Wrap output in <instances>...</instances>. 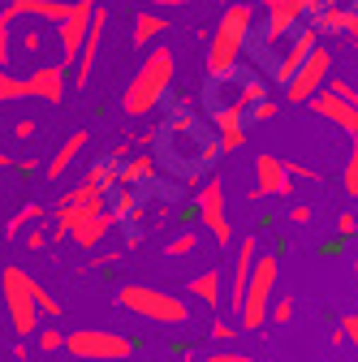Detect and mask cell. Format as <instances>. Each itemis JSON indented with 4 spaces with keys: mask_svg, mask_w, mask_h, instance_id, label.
I'll return each instance as SVG.
<instances>
[{
    "mask_svg": "<svg viewBox=\"0 0 358 362\" xmlns=\"http://www.w3.org/2000/svg\"><path fill=\"white\" fill-rule=\"evenodd\" d=\"M289 315H294V302H289V298L272 302V324H289Z\"/></svg>",
    "mask_w": 358,
    "mask_h": 362,
    "instance_id": "32",
    "label": "cell"
},
{
    "mask_svg": "<svg viewBox=\"0 0 358 362\" xmlns=\"http://www.w3.org/2000/svg\"><path fill=\"white\" fill-rule=\"evenodd\" d=\"M13 164H18V160H13L9 151H0V168H13Z\"/></svg>",
    "mask_w": 358,
    "mask_h": 362,
    "instance_id": "42",
    "label": "cell"
},
{
    "mask_svg": "<svg viewBox=\"0 0 358 362\" xmlns=\"http://www.w3.org/2000/svg\"><path fill=\"white\" fill-rule=\"evenodd\" d=\"M341 332H345V341L358 349V315H345V320H341Z\"/></svg>",
    "mask_w": 358,
    "mask_h": 362,
    "instance_id": "33",
    "label": "cell"
},
{
    "mask_svg": "<svg viewBox=\"0 0 358 362\" xmlns=\"http://www.w3.org/2000/svg\"><path fill=\"white\" fill-rule=\"evenodd\" d=\"M328 74H333V52L320 43V48L302 61V69L285 82V100H289V104H311V100H316L320 90L328 86Z\"/></svg>",
    "mask_w": 358,
    "mask_h": 362,
    "instance_id": "7",
    "label": "cell"
},
{
    "mask_svg": "<svg viewBox=\"0 0 358 362\" xmlns=\"http://www.w3.org/2000/svg\"><path fill=\"white\" fill-rule=\"evenodd\" d=\"M0 320H5V293H0Z\"/></svg>",
    "mask_w": 358,
    "mask_h": 362,
    "instance_id": "43",
    "label": "cell"
},
{
    "mask_svg": "<svg viewBox=\"0 0 358 362\" xmlns=\"http://www.w3.org/2000/svg\"><path fill=\"white\" fill-rule=\"evenodd\" d=\"M333 90H337V95H341V100H350V104L358 108V86H350L345 78H333Z\"/></svg>",
    "mask_w": 358,
    "mask_h": 362,
    "instance_id": "31",
    "label": "cell"
},
{
    "mask_svg": "<svg viewBox=\"0 0 358 362\" xmlns=\"http://www.w3.org/2000/svg\"><path fill=\"white\" fill-rule=\"evenodd\" d=\"M289 173H294V181H298V177H302V181H320V173L306 168V164H289Z\"/></svg>",
    "mask_w": 358,
    "mask_h": 362,
    "instance_id": "35",
    "label": "cell"
},
{
    "mask_svg": "<svg viewBox=\"0 0 358 362\" xmlns=\"http://www.w3.org/2000/svg\"><path fill=\"white\" fill-rule=\"evenodd\" d=\"M96 5H100V0H74V13L57 26V30H61V52H65V65H78V52H82L86 30H91Z\"/></svg>",
    "mask_w": 358,
    "mask_h": 362,
    "instance_id": "12",
    "label": "cell"
},
{
    "mask_svg": "<svg viewBox=\"0 0 358 362\" xmlns=\"http://www.w3.org/2000/svg\"><path fill=\"white\" fill-rule=\"evenodd\" d=\"M320 39H324V30H320V26H298V30H294V43H289V48L277 57V65H272V82H281V86H285V82L302 69V61L320 48Z\"/></svg>",
    "mask_w": 358,
    "mask_h": 362,
    "instance_id": "10",
    "label": "cell"
},
{
    "mask_svg": "<svg viewBox=\"0 0 358 362\" xmlns=\"http://www.w3.org/2000/svg\"><path fill=\"white\" fill-rule=\"evenodd\" d=\"M255 177H259L255 181V194L259 199H285V194H294V173L277 156H259L255 160Z\"/></svg>",
    "mask_w": 358,
    "mask_h": 362,
    "instance_id": "14",
    "label": "cell"
},
{
    "mask_svg": "<svg viewBox=\"0 0 358 362\" xmlns=\"http://www.w3.org/2000/svg\"><path fill=\"white\" fill-rule=\"evenodd\" d=\"M104 30H108V9H104V5H96L91 30H86V39H82V52H78V65H74V86H78V90H86V86H91V65H96V57H100Z\"/></svg>",
    "mask_w": 358,
    "mask_h": 362,
    "instance_id": "15",
    "label": "cell"
},
{
    "mask_svg": "<svg viewBox=\"0 0 358 362\" xmlns=\"http://www.w3.org/2000/svg\"><path fill=\"white\" fill-rule=\"evenodd\" d=\"M246 112H250V108H246L238 95L212 112V125H216V147H220V151H238V147H246Z\"/></svg>",
    "mask_w": 358,
    "mask_h": 362,
    "instance_id": "11",
    "label": "cell"
},
{
    "mask_svg": "<svg viewBox=\"0 0 358 362\" xmlns=\"http://www.w3.org/2000/svg\"><path fill=\"white\" fill-rule=\"evenodd\" d=\"M129 341L117 337V332H100V328H78L65 337V354L69 358H96V362H117V358H129Z\"/></svg>",
    "mask_w": 358,
    "mask_h": 362,
    "instance_id": "8",
    "label": "cell"
},
{
    "mask_svg": "<svg viewBox=\"0 0 358 362\" xmlns=\"http://www.w3.org/2000/svg\"><path fill=\"white\" fill-rule=\"evenodd\" d=\"M358 233V216L354 211H341L337 216V238H354Z\"/></svg>",
    "mask_w": 358,
    "mask_h": 362,
    "instance_id": "28",
    "label": "cell"
},
{
    "mask_svg": "<svg viewBox=\"0 0 358 362\" xmlns=\"http://www.w3.org/2000/svg\"><path fill=\"white\" fill-rule=\"evenodd\" d=\"M289 220H294V224H311V207H306V203H298V207L289 211Z\"/></svg>",
    "mask_w": 358,
    "mask_h": 362,
    "instance_id": "40",
    "label": "cell"
},
{
    "mask_svg": "<svg viewBox=\"0 0 358 362\" xmlns=\"http://www.w3.org/2000/svg\"><path fill=\"white\" fill-rule=\"evenodd\" d=\"M277 276H281V263L277 255H259L255 272H250V285H246V298L238 306L242 315V328H263L267 320H272V293H277Z\"/></svg>",
    "mask_w": 358,
    "mask_h": 362,
    "instance_id": "5",
    "label": "cell"
},
{
    "mask_svg": "<svg viewBox=\"0 0 358 362\" xmlns=\"http://www.w3.org/2000/svg\"><path fill=\"white\" fill-rule=\"evenodd\" d=\"M207 362H250L246 354H229V349H220V354H207Z\"/></svg>",
    "mask_w": 358,
    "mask_h": 362,
    "instance_id": "36",
    "label": "cell"
},
{
    "mask_svg": "<svg viewBox=\"0 0 358 362\" xmlns=\"http://www.w3.org/2000/svg\"><path fill=\"white\" fill-rule=\"evenodd\" d=\"M190 250H199V233H177L173 242H164V255H168V259H182V255H190Z\"/></svg>",
    "mask_w": 358,
    "mask_h": 362,
    "instance_id": "24",
    "label": "cell"
},
{
    "mask_svg": "<svg viewBox=\"0 0 358 362\" xmlns=\"http://www.w3.org/2000/svg\"><path fill=\"white\" fill-rule=\"evenodd\" d=\"M190 298L195 302H203V306H220V293H225V289H220V272L216 267H207V272H199V276H190Z\"/></svg>",
    "mask_w": 358,
    "mask_h": 362,
    "instance_id": "20",
    "label": "cell"
},
{
    "mask_svg": "<svg viewBox=\"0 0 358 362\" xmlns=\"http://www.w3.org/2000/svg\"><path fill=\"white\" fill-rule=\"evenodd\" d=\"M151 173H156V160L151 156H134V160H125L117 168V181H121V186H134V181H147Z\"/></svg>",
    "mask_w": 358,
    "mask_h": 362,
    "instance_id": "22",
    "label": "cell"
},
{
    "mask_svg": "<svg viewBox=\"0 0 358 362\" xmlns=\"http://www.w3.org/2000/svg\"><path fill=\"white\" fill-rule=\"evenodd\" d=\"M168 30V18H160V13H151V9H139L134 13V30H129V43L134 48H147L151 39H160Z\"/></svg>",
    "mask_w": 358,
    "mask_h": 362,
    "instance_id": "18",
    "label": "cell"
},
{
    "mask_svg": "<svg viewBox=\"0 0 358 362\" xmlns=\"http://www.w3.org/2000/svg\"><path fill=\"white\" fill-rule=\"evenodd\" d=\"M328 5H345V0H306V18H316V13L328 9Z\"/></svg>",
    "mask_w": 358,
    "mask_h": 362,
    "instance_id": "38",
    "label": "cell"
},
{
    "mask_svg": "<svg viewBox=\"0 0 358 362\" xmlns=\"http://www.w3.org/2000/svg\"><path fill=\"white\" fill-rule=\"evenodd\" d=\"M354 272H358V255H354Z\"/></svg>",
    "mask_w": 358,
    "mask_h": 362,
    "instance_id": "44",
    "label": "cell"
},
{
    "mask_svg": "<svg viewBox=\"0 0 358 362\" xmlns=\"http://www.w3.org/2000/svg\"><path fill=\"white\" fill-rule=\"evenodd\" d=\"M212 337H216V341H233V337H238V328H233L229 320H212Z\"/></svg>",
    "mask_w": 358,
    "mask_h": 362,
    "instance_id": "30",
    "label": "cell"
},
{
    "mask_svg": "<svg viewBox=\"0 0 358 362\" xmlns=\"http://www.w3.org/2000/svg\"><path fill=\"white\" fill-rule=\"evenodd\" d=\"M117 302H121L125 310H134L139 320L168 324V328L190 320V306H186L182 298H173V293L156 289V285H121V289H117Z\"/></svg>",
    "mask_w": 358,
    "mask_h": 362,
    "instance_id": "3",
    "label": "cell"
},
{
    "mask_svg": "<svg viewBox=\"0 0 358 362\" xmlns=\"http://www.w3.org/2000/svg\"><path fill=\"white\" fill-rule=\"evenodd\" d=\"M39 349H43V354H52V349H65V337H61L57 328H43V332H39Z\"/></svg>",
    "mask_w": 358,
    "mask_h": 362,
    "instance_id": "27",
    "label": "cell"
},
{
    "mask_svg": "<svg viewBox=\"0 0 358 362\" xmlns=\"http://www.w3.org/2000/svg\"><path fill=\"white\" fill-rule=\"evenodd\" d=\"M30 220H43V207H39V203H22V207L9 216V224H5V238H18V233L26 229Z\"/></svg>",
    "mask_w": 358,
    "mask_h": 362,
    "instance_id": "23",
    "label": "cell"
},
{
    "mask_svg": "<svg viewBox=\"0 0 358 362\" xmlns=\"http://www.w3.org/2000/svg\"><path fill=\"white\" fill-rule=\"evenodd\" d=\"M65 65H43L26 78H13L0 69V104L9 100H43V104H61L65 100Z\"/></svg>",
    "mask_w": 358,
    "mask_h": 362,
    "instance_id": "6",
    "label": "cell"
},
{
    "mask_svg": "<svg viewBox=\"0 0 358 362\" xmlns=\"http://www.w3.org/2000/svg\"><path fill=\"white\" fill-rule=\"evenodd\" d=\"M69 13H74V0H9V5L0 9V22L13 26L18 18H39V22L61 26Z\"/></svg>",
    "mask_w": 358,
    "mask_h": 362,
    "instance_id": "13",
    "label": "cell"
},
{
    "mask_svg": "<svg viewBox=\"0 0 358 362\" xmlns=\"http://www.w3.org/2000/svg\"><path fill=\"white\" fill-rule=\"evenodd\" d=\"M195 211H199V220L212 229V238L220 242V246H229V238H233V229H229V211H225V186H220V177H207L203 186L195 190Z\"/></svg>",
    "mask_w": 358,
    "mask_h": 362,
    "instance_id": "9",
    "label": "cell"
},
{
    "mask_svg": "<svg viewBox=\"0 0 358 362\" xmlns=\"http://www.w3.org/2000/svg\"><path fill=\"white\" fill-rule=\"evenodd\" d=\"M35 276L22 267H5L0 272V293H5V320L13 324L18 337L39 332V298H35Z\"/></svg>",
    "mask_w": 358,
    "mask_h": 362,
    "instance_id": "4",
    "label": "cell"
},
{
    "mask_svg": "<svg viewBox=\"0 0 358 362\" xmlns=\"http://www.w3.org/2000/svg\"><path fill=\"white\" fill-rule=\"evenodd\" d=\"M139 5H151V9H182L190 0H139Z\"/></svg>",
    "mask_w": 358,
    "mask_h": 362,
    "instance_id": "37",
    "label": "cell"
},
{
    "mask_svg": "<svg viewBox=\"0 0 358 362\" xmlns=\"http://www.w3.org/2000/svg\"><path fill=\"white\" fill-rule=\"evenodd\" d=\"M100 5H104V0H100Z\"/></svg>",
    "mask_w": 358,
    "mask_h": 362,
    "instance_id": "45",
    "label": "cell"
},
{
    "mask_svg": "<svg viewBox=\"0 0 358 362\" xmlns=\"http://www.w3.org/2000/svg\"><path fill=\"white\" fill-rule=\"evenodd\" d=\"M311 108H316V117H324V121H333L337 129H345L350 139H358V108H354L350 100H341L333 86L320 90V95L311 100Z\"/></svg>",
    "mask_w": 358,
    "mask_h": 362,
    "instance_id": "16",
    "label": "cell"
},
{
    "mask_svg": "<svg viewBox=\"0 0 358 362\" xmlns=\"http://www.w3.org/2000/svg\"><path fill=\"white\" fill-rule=\"evenodd\" d=\"M173 78H177V57H173V48H164V43H160V48H151L143 57L139 74L125 82V90H121V112L125 117H147L168 95Z\"/></svg>",
    "mask_w": 358,
    "mask_h": 362,
    "instance_id": "2",
    "label": "cell"
},
{
    "mask_svg": "<svg viewBox=\"0 0 358 362\" xmlns=\"http://www.w3.org/2000/svg\"><path fill=\"white\" fill-rule=\"evenodd\" d=\"M272 117H277V104H272V100H259V104L250 108V121H259V125L272 121Z\"/></svg>",
    "mask_w": 358,
    "mask_h": 362,
    "instance_id": "29",
    "label": "cell"
},
{
    "mask_svg": "<svg viewBox=\"0 0 358 362\" xmlns=\"http://www.w3.org/2000/svg\"><path fill=\"white\" fill-rule=\"evenodd\" d=\"M255 13H259L255 0H229L225 5V13H220V22L212 30V43H207V74L212 78H225L242 65L250 35H255Z\"/></svg>",
    "mask_w": 358,
    "mask_h": 362,
    "instance_id": "1",
    "label": "cell"
},
{
    "mask_svg": "<svg viewBox=\"0 0 358 362\" xmlns=\"http://www.w3.org/2000/svg\"><path fill=\"white\" fill-rule=\"evenodd\" d=\"M345 190L358 199V139H354V147H350V160H345Z\"/></svg>",
    "mask_w": 358,
    "mask_h": 362,
    "instance_id": "25",
    "label": "cell"
},
{
    "mask_svg": "<svg viewBox=\"0 0 358 362\" xmlns=\"http://www.w3.org/2000/svg\"><path fill=\"white\" fill-rule=\"evenodd\" d=\"M86 147V129H78V134H69V139L61 143V151L48 160V164H43V173H48V181H57V177H65V168L78 160V151Z\"/></svg>",
    "mask_w": 358,
    "mask_h": 362,
    "instance_id": "19",
    "label": "cell"
},
{
    "mask_svg": "<svg viewBox=\"0 0 358 362\" xmlns=\"http://www.w3.org/2000/svg\"><path fill=\"white\" fill-rule=\"evenodd\" d=\"M233 82H238V100L246 108H255L259 100H267V78H259L255 69H233Z\"/></svg>",
    "mask_w": 358,
    "mask_h": 362,
    "instance_id": "21",
    "label": "cell"
},
{
    "mask_svg": "<svg viewBox=\"0 0 358 362\" xmlns=\"http://www.w3.org/2000/svg\"><path fill=\"white\" fill-rule=\"evenodd\" d=\"M48 238H52V220H39L35 229H30V238H26V250H43Z\"/></svg>",
    "mask_w": 358,
    "mask_h": 362,
    "instance_id": "26",
    "label": "cell"
},
{
    "mask_svg": "<svg viewBox=\"0 0 358 362\" xmlns=\"http://www.w3.org/2000/svg\"><path fill=\"white\" fill-rule=\"evenodd\" d=\"M13 139H18V143L35 139V121H18V125H13Z\"/></svg>",
    "mask_w": 358,
    "mask_h": 362,
    "instance_id": "34",
    "label": "cell"
},
{
    "mask_svg": "<svg viewBox=\"0 0 358 362\" xmlns=\"http://www.w3.org/2000/svg\"><path fill=\"white\" fill-rule=\"evenodd\" d=\"M112 259H117V250H108V255H100V259H91V267H108Z\"/></svg>",
    "mask_w": 358,
    "mask_h": 362,
    "instance_id": "41",
    "label": "cell"
},
{
    "mask_svg": "<svg viewBox=\"0 0 358 362\" xmlns=\"http://www.w3.org/2000/svg\"><path fill=\"white\" fill-rule=\"evenodd\" d=\"M259 242L255 238H242L238 242V250H233V285H229V306L238 310L242 306V298H246V285H250V272H255V263H259Z\"/></svg>",
    "mask_w": 358,
    "mask_h": 362,
    "instance_id": "17",
    "label": "cell"
},
{
    "mask_svg": "<svg viewBox=\"0 0 358 362\" xmlns=\"http://www.w3.org/2000/svg\"><path fill=\"white\" fill-rule=\"evenodd\" d=\"M5 61H9V26L0 22V69H5Z\"/></svg>",
    "mask_w": 358,
    "mask_h": 362,
    "instance_id": "39",
    "label": "cell"
}]
</instances>
